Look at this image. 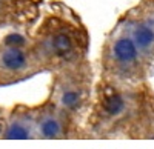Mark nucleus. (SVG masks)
Here are the masks:
<instances>
[{"label":"nucleus","mask_w":154,"mask_h":149,"mask_svg":"<svg viewBox=\"0 0 154 149\" xmlns=\"http://www.w3.org/2000/svg\"><path fill=\"white\" fill-rule=\"evenodd\" d=\"M40 71L42 68L34 54L31 40L22 45H11L2 40L0 45V79L2 80H22Z\"/></svg>","instance_id":"0eeeda50"},{"label":"nucleus","mask_w":154,"mask_h":149,"mask_svg":"<svg viewBox=\"0 0 154 149\" xmlns=\"http://www.w3.org/2000/svg\"><path fill=\"white\" fill-rule=\"evenodd\" d=\"M40 3L42 0H0V23H31L38 16Z\"/></svg>","instance_id":"1a4fd4ad"},{"label":"nucleus","mask_w":154,"mask_h":149,"mask_svg":"<svg viewBox=\"0 0 154 149\" xmlns=\"http://www.w3.org/2000/svg\"><path fill=\"white\" fill-rule=\"evenodd\" d=\"M42 71L56 72L89 58L91 34L74 8L62 0L48 3L31 39Z\"/></svg>","instance_id":"f03ea898"},{"label":"nucleus","mask_w":154,"mask_h":149,"mask_svg":"<svg viewBox=\"0 0 154 149\" xmlns=\"http://www.w3.org/2000/svg\"><path fill=\"white\" fill-rule=\"evenodd\" d=\"M117 20L125 25L137 46L154 63V0H139Z\"/></svg>","instance_id":"423d86ee"},{"label":"nucleus","mask_w":154,"mask_h":149,"mask_svg":"<svg viewBox=\"0 0 154 149\" xmlns=\"http://www.w3.org/2000/svg\"><path fill=\"white\" fill-rule=\"evenodd\" d=\"M83 126L88 140H154L152 85H116L97 79Z\"/></svg>","instance_id":"f257e3e1"},{"label":"nucleus","mask_w":154,"mask_h":149,"mask_svg":"<svg viewBox=\"0 0 154 149\" xmlns=\"http://www.w3.org/2000/svg\"><path fill=\"white\" fill-rule=\"evenodd\" d=\"M2 139L35 140V106H16L3 121Z\"/></svg>","instance_id":"6e6552de"},{"label":"nucleus","mask_w":154,"mask_h":149,"mask_svg":"<svg viewBox=\"0 0 154 149\" xmlns=\"http://www.w3.org/2000/svg\"><path fill=\"white\" fill-rule=\"evenodd\" d=\"M154 63L137 46L130 31L116 20L102 42L97 58V79L116 85H139L149 82Z\"/></svg>","instance_id":"7ed1b4c3"},{"label":"nucleus","mask_w":154,"mask_h":149,"mask_svg":"<svg viewBox=\"0 0 154 149\" xmlns=\"http://www.w3.org/2000/svg\"><path fill=\"white\" fill-rule=\"evenodd\" d=\"M96 82L94 66L88 58L82 63L51 72L48 98L72 117L85 121L93 103Z\"/></svg>","instance_id":"20e7f679"},{"label":"nucleus","mask_w":154,"mask_h":149,"mask_svg":"<svg viewBox=\"0 0 154 149\" xmlns=\"http://www.w3.org/2000/svg\"><path fill=\"white\" fill-rule=\"evenodd\" d=\"M37 140H88L83 121L46 98L35 106Z\"/></svg>","instance_id":"39448f33"}]
</instances>
